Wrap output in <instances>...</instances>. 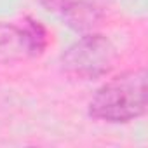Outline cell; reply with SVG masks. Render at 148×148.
I'll return each mask as SVG.
<instances>
[{"mask_svg": "<svg viewBox=\"0 0 148 148\" xmlns=\"http://www.w3.org/2000/svg\"><path fill=\"white\" fill-rule=\"evenodd\" d=\"M117 49L101 33H86L61 54V70L79 80H96L113 70Z\"/></svg>", "mask_w": 148, "mask_h": 148, "instance_id": "cell-2", "label": "cell"}, {"mask_svg": "<svg viewBox=\"0 0 148 148\" xmlns=\"http://www.w3.org/2000/svg\"><path fill=\"white\" fill-rule=\"evenodd\" d=\"M92 2H96V0H92Z\"/></svg>", "mask_w": 148, "mask_h": 148, "instance_id": "cell-6", "label": "cell"}, {"mask_svg": "<svg viewBox=\"0 0 148 148\" xmlns=\"http://www.w3.org/2000/svg\"><path fill=\"white\" fill-rule=\"evenodd\" d=\"M68 28L77 33H92L101 25L105 12L101 5L92 0H70L61 12Z\"/></svg>", "mask_w": 148, "mask_h": 148, "instance_id": "cell-4", "label": "cell"}, {"mask_svg": "<svg viewBox=\"0 0 148 148\" xmlns=\"http://www.w3.org/2000/svg\"><path fill=\"white\" fill-rule=\"evenodd\" d=\"M47 45L49 33L33 18H26L23 25L0 23V64L38 58Z\"/></svg>", "mask_w": 148, "mask_h": 148, "instance_id": "cell-3", "label": "cell"}, {"mask_svg": "<svg viewBox=\"0 0 148 148\" xmlns=\"http://www.w3.org/2000/svg\"><path fill=\"white\" fill-rule=\"evenodd\" d=\"M146 112V70H127L103 84L89 101V115L108 124H127Z\"/></svg>", "mask_w": 148, "mask_h": 148, "instance_id": "cell-1", "label": "cell"}, {"mask_svg": "<svg viewBox=\"0 0 148 148\" xmlns=\"http://www.w3.org/2000/svg\"><path fill=\"white\" fill-rule=\"evenodd\" d=\"M70 0H40V4L44 5V9H47L49 12H63V9L68 5Z\"/></svg>", "mask_w": 148, "mask_h": 148, "instance_id": "cell-5", "label": "cell"}]
</instances>
